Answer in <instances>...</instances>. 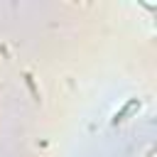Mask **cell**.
<instances>
[{
    "instance_id": "cell-1",
    "label": "cell",
    "mask_w": 157,
    "mask_h": 157,
    "mask_svg": "<svg viewBox=\"0 0 157 157\" xmlns=\"http://www.w3.org/2000/svg\"><path fill=\"white\" fill-rule=\"evenodd\" d=\"M135 110H140V101H137V98H130V101H128V103H125V105L113 115V120H110V123H113V125H120V123H125Z\"/></svg>"
}]
</instances>
